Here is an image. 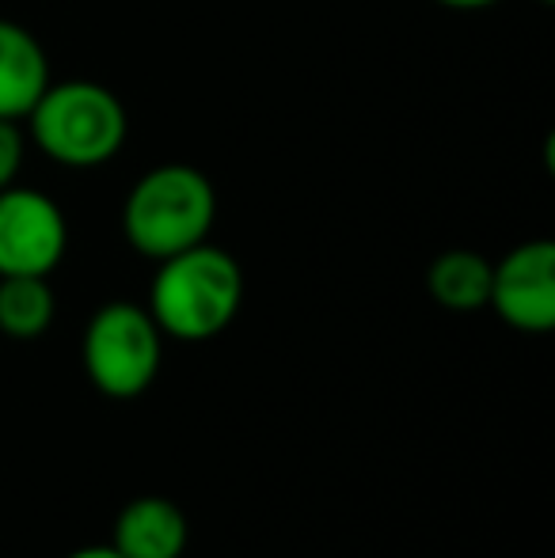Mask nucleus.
Segmentation results:
<instances>
[{"label":"nucleus","instance_id":"5","mask_svg":"<svg viewBox=\"0 0 555 558\" xmlns=\"http://www.w3.org/2000/svg\"><path fill=\"white\" fill-rule=\"evenodd\" d=\"M65 251L69 225L50 194L15 183L0 191V278H50Z\"/></svg>","mask_w":555,"mask_h":558},{"label":"nucleus","instance_id":"10","mask_svg":"<svg viewBox=\"0 0 555 558\" xmlns=\"http://www.w3.org/2000/svg\"><path fill=\"white\" fill-rule=\"evenodd\" d=\"M53 312V289L46 278H31V274H15V278H0V331L8 338H38L50 331Z\"/></svg>","mask_w":555,"mask_h":558},{"label":"nucleus","instance_id":"9","mask_svg":"<svg viewBox=\"0 0 555 558\" xmlns=\"http://www.w3.org/2000/svg\"><path fill=\"white\" fill-rule=\"evenodd\" d=\"M426 289L442 308L449 312H475L491 301V263L480 251L453 247L430 263Z\"/></svg>","mask_w":555,"mask_h":558},{"label":"nucleus","instance_id":"8","mask_svg":"<svg viewBox=\"0 0 555 558\" xmlns=\"http://www.w3.org/2000/svg\"><path fill=\"white\" fill-rule=\"evenodd\" d=\"M50 84V58L23 23L0 20V118L23 122Z\"/></svg>","mask_w":555,"mask_h":558},{"label":"nucleus","instance_id":"14","mask_svg":"<svg viewBox=\"0 0 555 558\" xmlns=\"http://www.w3.org/2000/svg\"><path fill=\"white\" fill-rule=\"evenodd\" d=\"M536 4H544V8H552V4H555V0H536Z\"/></svg>","mask_w":555,"mask_h":558},{"label":"nucleus","instance_id":"12","mask_svg":"<svg viewBox=\"0 0 555 558\" xmlns=\"http://www.w3.org/2000/svg\"><path fill=\"white\" fill-rule=\"evenodd\" d=\"M434 4L449 8V12H487V8H495L498 0H434Z\"/></svg>","mask_w":555,"mask_h":558},{"label":"nucleus","instance_id":"6","mask_svg":"<svg viewBox=\"0 0 555 558\" xmlns=\"http://www.w3.org/2000/svg\"><path fill=\"white\" fill-rule=\"evenodd\" d=\"M491 308L506 327L548 335L555 327V243L526 240L491 266Z\"/></svg>","mask_w":555,"mask_h":558},{"label":"nucleus","instance_id":"13","mask_svg":"<svg viewBox=\"0 0 555 558\" xmlns=\"http://www.w3.org/2000/svg\"><path fill=\"white\" fill-rule=\"evenodd\" d=\"M69 558H122L114 547H81V551H73Z\"/></svg>","mask_w":555,"mask_h":558},{"label":"nucleus","instance_id":"3","mask_svg":"<svg viewBox=\"0 0 555 558\" xmlns=\"http://www.w3.org/2000/svg\"><path fill=\"white\" fill-rule=\"evenodd\" d=\"M217 221V191L191 163H160L130 186L122 202V232L145 258H168L209 240Z\"/></svg>","mask_w":555,"mask_h":558},{"label":"nucleus","instance_id":"4","mask_svg":"<svg viewBox=\"0 0 555 558\" xmlns=\"http://www.w3.org/2000/svg\"><path fill=\"white\" fill-rule=\"evenodd\" d=\"M160 327L148 308L130 301H111L84 327V373L104 396L134 399L153 388L160 373Z\"/></svg>","mask_w":555,"mask_h":558},{"label":"nucleus","instance_id":"2","mask_svg":"<svg viewBox=\"0 0 555 558\" xmlns=\"http://www.w3.org/2000/svg\"><path fill=\"white\" fill-rule=\"evenodd\" d=\"M23 122L43 156L69 171L104 168L130 137V114L122 99L96 81H50Z\"/></svg>","mask_w":555,"mask_h":558},{"label":"nucleus","instance_id":"7","mask_svg":"<svg viewBox=\"0 0 555 558\" xmlns=\"http://www.w3.org/2000/svg\"><path fill=\"white\" fill-rule=\"evenodd\" d=\"M186 517L176 501L168 498H134L114 517V539L111 547L122 558H179L186 551Z\"/></svg>","mask_w":555,"mask_h":558},{"label":"nucleus","instance_id":"1","mask_svg":"<svg viewBox=\"0 0 555 558\" xmlns=\"http://www.w3.org/2000/svg\"><path fill=\"white\" fill-rule=\"evenodd\" d=\"M240 301H244V270L229 251L206 240L160 258L145 308L160 335L179 342H206L237 319Z\"/></svg>","mask_w":555,"mask_h":558},{"label":"nucleus","instance_id":"11","mask_svg":"<svg viewBox=\"0 0 555 558\" xmlns=\"http://www.w3.org/2000/svg\"><path fill=\"white\" fill-rule=\"evenodd\" d=\"M23 156H27V141H23L20 122H8V118H0V191L20 179Z\"/></svg>","mask_w":555,"mask_h":558}]
</instances>
